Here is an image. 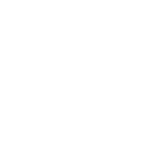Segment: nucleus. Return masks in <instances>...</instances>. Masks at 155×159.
<instances>
[]
</instances>
